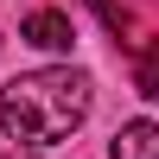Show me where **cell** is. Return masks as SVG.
Instances as JSON below:
<instances>
[{"mask_svg": "<svg viewBox=\"0 0 159 159\" xmlns=\"http://www.w3.org/2000/svg\"><path fill=\"white\" fill-rule=\"evenodd\" d=\"M19 38H25V45H38V51H70L76 32H70V19H64V13L45 7V13H32V19L19 25Z\"/></svg>", "mask_w": 159, "mask_h": 159, "instance_id": "7a4b0ae2", "label": "cell"}, {"mask_svg": "<svg viewBox=\"0 0 159 159\" xmlns=\"http://www.w3.org/2000/svg\"><path fill=\"white\" fill-rule=\"evenodd\" d=\"M108 159H159V121H127L108 140Z\"/></svg>", "mask_w": 159, "mask_h": 159, "instance_id": "3957f363", "label": "cell"}, {"mask_svg": "<svg viewBox=\"0 0 159 159\" xmlns=\"http://www.w3.org/2000/svg\"><path fill=\"white\" fill-rule=\"evenodd\" d=\"M83 7H96V13H102V25H108L115 38H127V7H115V0H83Z\"/></svg>", "mask_w": 159, "mask_h": 159, "instance_id": "5b68a950", "label": "cell"}, {"mask_svg": "<svg viewBox=\"0 0 159 159\" xmlns=\"http://www.w3.org/2000/svg\"><path fill=\"white\" fill-rule=\"evenodd\" d=\"M13 159H38V153H13Z\"/></svg>", "mask_w": 159, "mask_h": 159, "instance_id": "8992f818", "label": "cell"}, {"mask_svg": "<svg viewBox=\"0 0 159 159\" xmlns=\"http://www.w3.org/2000/svg\"><path fill=\"white\" fill-rule=\"evenodd\" d=\"M89 102H96V83L70 64H51V70H25L0 89V127L7 140H25V147H51V140H70L83 127Z\"/></svg>", "mask_w": 159, "mask_h": 159, "instance_id": "6da1fadb", "label": "cell"}, {"mask_svg": "<svg viewBox=\"0 0 159 159\" xmlns=\"http://www.w3.org/2000/svg\"><path fill=\"white\" fill-rule=\"evenodd\" d=\"M134 89H140V96H159V38H147V51H140V64H134Z\"/></svg>", "mask_w": 159, "mask_h": 159, "instance_id": "277c9868", "label": "cell"}]
</instances>
